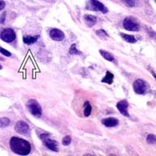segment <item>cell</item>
<instances>
[{
	"instance_id": "cell-1",
	"label": "cell",
	"mask_w": 156,
	"mask_h": 156,
	"mask_svg": "<svg viewBox=\"0 0 156 156\" xmlns=\"http://www.w3.org/2000/svg\"><path fill=\"white\" fill-rule=\"evenodd\" d=\"M10 148L13 153L18 155H28L31 151V145L25 139L13 137L10 139Z\"/></svg>"
},
{
	"instance_id": "cell-2",
	"label": "cell",
	"mask_w": 156,
	"mask_h": 156,
	"mask_svg": "<svg viewBox=\"0 0 156 156\" xmlns=\"http://www.w3.org/2000/svg\"><path fill=\"white\" fill-rule=\"evenodd\" d=\"M28 109L29 112L36 118H40L42 115V108L40 104L35 99H30L27 104Z\"/></svg>"
},
{
	"instance_id": "cell-3",
	"label": "cell",
	"mask_w": 156,
	"mask_h": 156,
	"mask_svg": "<svg viewBox=\"0 0 156 156\" xmlns=\"http://www.w3.org/2000/svg\"><path fill=\"white\" fill-rule=\"evenodd\" d=\"M86 8L92 11H100L103 13H106L108 11V8L98 0H90L86 6Z\"/></svg>"
},
{
	"instance_id": "cell-4",
	"label": "cell",
	"mask_w": 156,
	"mask_h": 156,
	"mask_svg": "<svg viewBox=\"0 0 156 156\" xmlns=\"http://www.w3.org/2000/svg\"><path fill=\"white\" fill-rule=\"evenodd\" d=\"M49 137V134H43L40 135V139H42L43 143L44 144V145L48 148V150L54 151V152H58L59 149H58V144L57 142L48 138Z\"/></svg>"
},
{
	"instance_id": "cell-5",
	"label": "cell",
	"mask_w": 156,
	"mask_h": 156,
	"mask_svg": "<svg viewBox=\"0 0 156 156\" xmlns=\"http://www.w3.org/2000/svg\"><path fill=\"white\" fill-rule=\"evenodd\" d=\"M123 26L125 29L128 31H131V32H136L139 29V26L137 21L131 17H127L125 18L123 22Z\"/></svg>"
},
{
	"instance_id": "cell-6",
	"label": "cell",
	"mask_w": 156,
	"mask_h": 156,
	"mask_svg": "<svg viewBox=\"0 0 156 156\" xmlns=\"http://www.w3.org/2000/svg\"><path fill=\"white\" fill-rule=\"evenodd\" d=\"M0 38L4 42L11 43L15 39L16 34H15V32L12 29H5L1 32Z\"/></svg>"
},
{
	"instance_id": "cell-7",
	"label": "cell",
	"mask_w": 156,
	"mask_h": 156,
	"mask_svg": "<svg viewBox=\"0 0 156 156\" xmlns=\"http://www.w3.org/2000/svg\"><path fill=\"white\" fill-rule=\"evenodd\" d=\"M133 87H134V92L138 94H144L147 90V84L143 79H140V78L136 79L134 82Z\"/></svg>"
},
{
	"instance_id": "cell-8",
	"label": "cell",
	"mask_w": 156,
	"mask_h": 156,
	"mask_svg": "<svg viewBox=\"0 0 156 156\" xmlns=\"http://www.w3.org/2000/svg\"><path fill=\"white\" fill-rule=\"evenodd\" d=\"M15 130H16L18 134H23V135H27V134H29L30 132V129L29 125H28L26 122L22 121V120L18 121V123L16 124V125H15Z\"/></svg>"
},
{
	"instance_id": "cell-9",
	"label": "cell",
	"mask_w": 156,
	"mask_h": 156,
	"mask_svg": "<svg viewBox=\"0 0 156 156\" xmlns=\"http://www.w3.org/2000/svg\"><path fill=\"white\" fill-rule=\"evenodd\" d=\"M49 36L54 41H62L64 38V34L60 29H52L49 32Z\"/></svg>"
},
{
	"instance_id": "cell-10",
	"label": "cell",
	"mask_w": 156,
	"mask_h": 156,
	"mask_svg": "<svg viewBox=\"0 0 156 156\" xmlns=\"http://www.w3.org/2000/svg\"><path fill=\"white\" fill-rule=\"evenodd\" d=\"M128 107H129V103L127 100H121L117 104V108L120 112V114L125 117H129V114L128 112Z\"/></svg>"
},
{
	"instance_id": "cell-11",
	"label": "cell",
	"mask_w": 156,
	"mask_h": 156,
	"mask_svg": "<svg viewBox=\"0 0 156 156\" xmlns=\"http://www.w3.org/2000/svg\"><path fill=\"white\" fill-rule=\"evenodd\" d=\"M102 124L106 127H115L119 125V120L115 118H107L102 120Z\"/></svg>"
},
{
	"instance_id": "cell-12",
	"label": "cell",
	"mask_w": 156,
	"mask_h": 156,
	"mask_svg": "<svg viewBox=\"0 0 156 156\" xmlns=\"http://www.w3.org/2000/svg\"><path fill=\"white\" fill-rule=\"evenodd\" d=\"M84 21H85V24H87V26L91 28L96 24L97 18L95 16H93V15H85L84 16Z\"/></svg>"
},
{
	"instance_id": "cell-13",
	"label": "cell",
	"mask_w": 156,
	"mask_h": 156,
	"mask_svg": "<svg viewBox=\"0 0 156 156\" xmlns=\"http://www.w3.org/2000/svg\"><path fill=\"white\" fill-rule=\"evenodd\" d=\"M120 36H121V38H122L125 41L129 43H136V38L133 36V35H129V34H126L121 33V34H120Z\"/></svg>"
},
{
	"instance_id": "cell-14",
	"label": "cell",
	"mask_w": 156,
	"mask_h": 156,
	"mask_svg": "<svg viewBox=\"0 0 156 156\" xmlns=\"http://www.w3.org/2000/svg\"><path fill=\"white\" fill-rule=\"evenodd\" d=\"M113 80H114V75H113V73L107 71V72H106L105 77L103 78L101 81H102L103 83H106V84H111L113 83Z\"/></svg>"
},
{
	"instance_id": "cell-15",
	"label": "cell",
	"mask_w": 156,
	"mask_h": 156,
	"mask_svg": "<svg viewBox=\"0 0 156 156\" xmlns=\"http://www.w3.org/2000/svg\"><path fill=\"white\" fill-rule=\"evenodd\" d=\"M38 38H39V36H27L24 37L23 40H24V43H26V44H33V43L37 42V40L38 39Z\"/></svg>"
},
{
	"instance_id": "cell-16",
	"label": "cell",
	"mask_w": 156,
	"mask_h": 156,
	"mask_svg": "<svg viewBox=\"0 0 156 156\" xmlns=\"http://www.w3.org/2000/svg\"><path fill=\"white\" fill-rule=\"evenodd\" d=\"M99 53L106 60H108L109 62H114V56L110 53H108L107 51H104V50H99Z\"/></svg>"
},
{
	"instance_id": "cell-17",
	"label": "cell",
	"mask_w": 156,
	"mask_h": 156,
	"mask_svg": "<svg viewBox=\"0 0 156 156\" xmlns=\"http://www.w3.org/2000/svg\"><path fill=\"white\" fill-rule=\"evenodd\" d=\"M91 112H92V107H91V105H90V102L87 101V102H85V104H84V116H86V117L90 116Z\"/></svg>"
},
{
	"instance_id": "cell-18",
	"label": "cell",
	"mask_w": 156,
	"mask_h": 156,
	"mask_svg": "<svg viewBox=\"0 0 156 156\" xmlns=\"http://www.w3.org/2000/svg\"><path fill=\"white\" fill-rule=\"evenodd\" d=\"M10 125V120L8 118L3 117L0 119V128H6V127L9 126Z\"/></svg>"
},
{
	"instance_id": "cell-19",
	"label": "cell",
	"mask_w": 156,
	"mask_h": 156,
	"mask_svg": "<svg viewBox=\"0 0 156 156\" xmlns=\"http://www.w3.org/2000/svg\"><path fill=\"white\" fill-rule=\"evenodd\" d=\"M69 54H72V55H79V54H81L82 53L81 52H79L77 48H76V44H72L71 45V47L69 48Z\"/></svg>"
},
{
	"instance_id": "cell-20",
	"label": "cell",
	"mask_w": 156,
	"mask_h": 156,
	"mask_svg": "<svg viewBox=\"0 0 156 156\" xmlns=\"http://www.w3.org/2000/svg\"><path fill=\"white\" fill-rule=\"evenodd\" d=\"M96 34L98 35V36L99 37V38H105L106 37H108V34H107L104 30H103V29L97 30Z\"/></svg>"
},
{
	"instance_id": "cell-21",
	"label": "cell",
	"mask_w": 156,
	"mask_h": 156,
	"mask_svg": "<svg viewBox=\"0 0 156 156\" xmlns=\"http://www.w3.org/2000/svg\"><path fill=\"white\" fill-rule=\"evenodd\" d=\"M125 5H127L128 7L129 8H132L135 5L136 3V0H121Z\"/></svg>"
},
{
	"instance_id": "cell-22",
	"label": "cell",
	"mask_w": 156,
	"mask_h": 156,
	"mask_svg": "<svg viewBox=\"0 0 156 156\" xmlns=\"http://www.w3.org/2000/svg\"><path fill=\"white\" fill-rule=\"evenodd\" d=\"M147 142L150 144H155V135L150 134L147 136Z\"/></svg>"
},
{
	"instance_id": "cell-23",
	"label": "cell",
	"mask_w": 156,
	"mask_h": 156,
	"mask_svg": "<svg viewBox=\"0 0 156 156\" xmlns=\"http://www.w3.org/2000/svg\"><path fill=\"white\" fill-rule=\"evenodd\" d=\"M71 137L70 136H69V135H67V136H65L64 138L63 139V140H62V144H64V145H65V146H67V145H69L70 144V143H71Z\"/></svg>"
},
{
	"instance_id": "cell-24",
	"label": "cell",
	"mask_w": 156,
	"mask_h": 156,
	"mask_svg": "<svg viewBox=\"0 0 156 156\" xmlns=\"http://www.w3.org/2000/svg\"><path fill=\"white\" fill-rule=\"evenodd\" d=\"M0 53L2 54H3V55H5L7 57H10L11 56V53L9 52V51H8L6 49H4V48H1L0 47Z\"/></svg>"
},
{
	"instance_id": "cell-25",
	"label": "cell",
	"mask_w": 156,
	"mask_h": 156,
	"mask_svg": "<svg viewBox=\"0 0 156 156\" xmlns=\"http://www.w3.org/2000/svg\"><path fill=\"white\" fill-rule=\"evenodd\" d=\"M6 12H3L2 13V15L0 16V24H3L5 22V19H6Z\"/></svg>"
},
{
	"instance_id": "cell-26",
	"label": "cell",
	"mask_w": 156,
	"mask_h": 156,
	"mask_svg": "<svg viewBox=\"0 0 156 156\" xmlns=\"http://www.w3.org/2000/svg\"><path fill=\"white\" fill-rule=\"evenodd\" d=\"M5 8V2L3 0H0V11H2Z\"/></svg>"
},
{
	"instance_id": "cell-27",
	"label": "cell",
	"mask_w": 156,
	"mask_h": 156,
	"mask_svg": "<svg viewBox=\"0 0 156 156\" xmlns=\"http://www.w3.org/2000/svg\"><path fill=\"white\" fill-rule=\"evenodd\" d=\"M2 68H3V67L1 66V65H0V69H2Z\"/></svg>"
}]
</instances>
